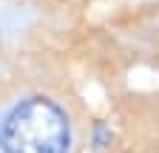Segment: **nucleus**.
Masks as SVG:
<instances>
[{
  "instance_id": "f257e3e1",
  "label": "nucleus",
  "mask_w": 159,
  "mask_h": 153,
  "mask_svg": "<svg viewBox=\"0 0 159 153\" xmlns=\"http://www.w3.org/2000/svg\"><path fill=\"white\" fill-rule=\"evenodd\" d=\"M66 111L46 97H29L0 122V153H68Z\"/></svg>"
},
{
  "instance_id": "f03ea898",
  "label": "nucleus",
  "mask_w": 159,
  "mask_h": 153,
  "mask_svg": "<svg viewBox=\"0 0 159 153\" xmlns=\"http://www.w3.org/2000/svg\"><path fill=\"white\" fill-rule=\"evenodd\" d=\"M105 142H111V130H105L102 125H97V130H94V145L97 147H105Z\"/></svg>"
}]
</instances>
